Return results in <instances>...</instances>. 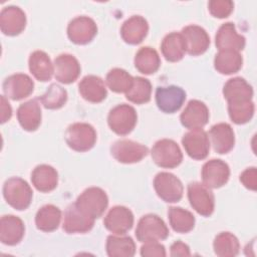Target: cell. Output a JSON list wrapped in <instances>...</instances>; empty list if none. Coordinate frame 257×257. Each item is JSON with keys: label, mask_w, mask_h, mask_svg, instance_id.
Masks as SVG:
<instances>
[{"label": "cell", "mask_w": 257, "mask_h": 257, "mask_svg": "<svg viewBox=\"0 0 257 257\" xmlns=\"http://www.w3.org/2000/svg\"><path fill=\"white\" fill-rule=\"evenodd\" d=\"M3 196L12 208L22 211L30 206L33 192L25 180L19 177H13L5 181L3 185Z\"/></svg>", "instance_id": "cell-1"}, {"label": "cell", "mask_w": 257, "mask_h": 257, "mask_svg": "<svg viewBox=\"0 0 257 257\" xmlns=\"http://www.w3.org/2000/svg\"><path fill=\"white\" fill-rule=\"evenodd\" d=\"M65 142L76 152H86L93 148L96 142V132L87 122H74L65 131Z\"/></svg>", "instance_id": "cell-2"}, {"label": "cell", "mask_w": 257, "mask_h": 257, "mask_svg": "<svg viewBox=\"0 0 257 257\" xmlns=\"http://www.w3.org/2000/svg\"><path fill=\"white\" fill-rule=\"evenodd\" d=\"M168 236L169 229L158 215L147 214L140 219L136 229V237L140 242H159Z\"/></svg>", "instance_id": "cell-3"}, {"label": "cell", "mask_w": 257, "mask_h": 257, "mask_svg": "<svg viewBox=\"0 0 257 257\" xmlns=\"http://www.w3.org/2000/svg\"><path fill=\"white\" fill-rule=\"evenodd\" d=\"M75 205L88 216L97 219L106 210L108 197L101 188L89 187L77 197Z\"/></svg>", "instance_id": "cell-4"}, {"label": "cell", "mask_w": 257, "mask_h": 257, "mask_svg": "<svg viewBox=\"0 0 257 257\" xmlns=\"http://www.w3.org/2000/svg\"><path fill=\"white\" fill-rule=\"evenodd\" d=\"M151 155L156 165L166 169L176 168L183 161V153L179 145L170 139H162L156 142Z\"/></svg>", "instance_id": "cell-5"}, {"label": "cell", "mask_w": 257, "mask_h": 257, "mask_svg": "<svg viewBox=\"0 0 257 257\" xmlns=\"http://www.w3.org/2000/svg\"><path fill=\"white\" fill-rule=\"evenodd\" d=\"M138 114L134 106L121 103L112 107L107 115V123L110 130L119 136L130 134L136 126Z\"/></svg>", "instance_id": "cell-6"}, {"label": "cell", "mask_w": 257, "mask_h": 257, "mask_svg": "<svg viewBox=\"0 0 257 257\" xmlns=\"http://www.w3.org/2000/svg\"><path fill=\"white\" fill-rule=\"evenodd\" d=\"M154 188L157 195L167 203L179 202L184 193L181 180L172 173L161 172L154 179Z\"/></svg>", "instance_id": "cell-7"}, {"label": "cell", "mask_w": 257, "mask_h": 257, "mask_svg": "<svg viewBox=\"0 0 257 257\" xmlns=\"http://www.w3.org/2000/svg\"><path fill=\"white\" fill-rule=\"evenodd\" d=\"M188 199L193 209L204 217L212 215L215 209V197L209 187L199 182L188 185Z\"/></svg>", "instance_id": "cell-8"}, {"label": "cell", "mask_w": 257, "mask_h": 257, "mask_svg": "<svg viewBox=\"0 0 257 257\" xmlns=\"http://www.w3.org/2000/svg\"><path fill=\"white\" fill-rule=\"evenodd\" d=\"M149 149L132 140H118L110 147L111 156L119 163L134 164L147 157Z\"/></svg>", "instance_id": "cell-9"}, {"label": "cell", "mask_w": 257, "mask_h": 257, "mask_svg": "<svg viewBox=\"0 0 257 257\" xmlns=\"http://www.w3.org/2000/svg\"><path fill=\"white\" fill-rule=\"evenodd\" d=\"M97 33V26L94 20L88 16H77L67 26V36L71 42L84 45L89 43Z\"/></svg>", "instance_id": "cell-10"}, {"label": "cell", "mask_w": 257, "mask_h": 257, "mask_svg": "<svg viewBox=\"0 0 257 257\" xmlns=\"http://www.w3.org/2000/svg\"><path fill=\"white\" fill-rule=\"evenodd\" d=\"M183 147L188 156L194 160H204L209 155L210 140L203 128H194L182 138Z\"/></svg>", "instance_id": "cell-11"}, {"label": "cell", "mask_w": 257, "mask_h": 257, "mask_svg": "<svg viewBox=\"0 0 257 257\" xmlns=\"http://www.w3.org/2000/svg\"><path fill=\"white\" fill-rule=\"evenodd\" d=\"M185 99L186 92L180 86H159L156 89V103L163 112H176L182 107Z\"/></svg>", "instance_id": "cell-12"}, {"label": "cell", "mask_w": 257, "mask_h": 257, "mask_svg": "<svg viewBox=\"0 0 257 257\" xmlns=\"http://www.w3.org/2000/svg\"><path fill=\"white\" fill-rule=\"evenodd\" d=\"M94 220L95 219L85 214L73 203L70 204L64 212L62 228L67 234H82L92 229Z\"/></svg>", "instance_id": "cell-13"}, {"label": "cell", "mask_w": 257, "mask_h": 257, "mask_svg": "<svg viewBox=\"0 0 257 257\" xmlns=\"http://www.w3.org/2000/svg\"><path fill=\"white\" fill-rule=\"evenodd\" d=\"M201 176L204 185L212 189H218L228 182L230 168L224 161L213 159L203 165Z\"/></svg>", "instance_id": "cell-14"}, {"label": "cell", "mask_w": 257, "mask_h": 257, "mask_svg": "<svg viewBox=\"0 0 257 257\" xmlns=\"http://www.w3.org/2000/svg\"><path fill=\"white\" fill-rule=\"evenodd\" d=\"M181 34L185 40L186 52L190 55H201L209 48L210 36L203 27L195 24L188 25L182 29Z\"/></svg>", "instance_id": "cell-15"}, {"label": "cell", "mask_w": 257, "mask_h": 257, "mask_svg": "<svg viewBox=\"0 0 257 257\" xmlns=\"http://www.w3.org/2000/svg\"><path fill=\"white\" fill-rule=\"evenodd\" d=\"M104 227L115 235H123L134 225V214L124 206H114L106 214L103 220Z\"/></svg>", "instance_id": "cell-16"}, {"label": "cell", "mask_w": 257, "mask_h": 257, "mask_svg": "<svg viewBox=\"0 0 257 257\" xmlns=\"http://www.w3.org/2000/svg\"><path fill=\"white\" fill-rule=\"evenodd\" d=\"M2 87L8 98L20 100L33 92L34 82L32 78L25 73H15L5 78Z\"/></svg>", "instance_id": "cell-17"}, {"label": "cell", "mask_w": 257, "mask_h": 257, "mask_svg": "<svg viewBox=\"0 0 257 257\" xmlns=\"http://www.w3.org/2000/svg\"><path fill=\"white\" fill-rule=\"evenodd\" d=\"M26 26V15L24 11L14 5L4 7L0 12V29L8 36L20 34Z\"/></svg>", "instance_id": "cell-18"}, {"label": "cell", "mask_w": 257, "mask_h": 257, "mask_svg": "<svg viewBox=\"0 0 257 257\" xmlns=\"http://www.w3.org/2000/svg\"><path fill=\"white\" fill-rule=\"evenodd\" d=\"M54 77L57 81L69 84L74 82L80 74V64L71 54L62 53L54 59Z\"/></svg>", "instance_id": "cell-19"}, {"label": "cell", "mask_w": 257, "mask_h": 257, "mask_svg": "<svg viewBox=\"0 0 257 257\" xmlns=\"http://www.w3.org/2000/svg\"><path fill=\"white\" fill-rule=\"evenodd\" d=\"M209 109L207 105L198 99H191L180 115L181 123L189 128H202L209 120Z\"/></svg>", "instance_id": "cell-20"}, {"label": "cell", "mask_w": 257, "mask_h": 257, "mask_svg": "<svg viewBox=\"0 0 257 257\" xmlns=\"http://www.w3.org/2000/svg\"><path fill=\"white\" fill-rule=\"evenodd\" d=\"M215 44L219 50H233L239 52L244 49L246 39L236 31L234 23L226 22L219 27L215 36Z\"/></svg>", "instance_id": "cell-21"}, {"label": "cell", "mask_w": 257, "mask_h": 257, "mask_svg": "<svg viewBox=\"0 0 257 257\" xmlns=\"http://www.w3.org/2000/svg\"><path fill=\"white\" fill-rule=\"evenodd\" d=\"M25 232L23 221L14 215H4L0 220V240L3 244L14 246L18 244Z\"/></svg>", "instance_id": "cell-22"}, {"label": "cell", "mask_w": 257, "mask_h": 257, "mask_svg": "<svg viewBox=\"0 0 257 257\" xmlns=\"http://www.w3.org/2000/svg\"><path fill=\"white\" fill-rule=\"evenodd\" d=\"M149 32V23L141 15H134L126 19L120 28V35L124 42L136 45L141 43Z\"/></svg>", "instance_id": "cell-23"}, {"label": "cell", "mask_w": 257, "mask_h": 257, "mask_svg": "<svg viewBox=\"0 0 257 257\" xmlns=\"http://www.w3.org/2000/svg\"><path fill=\"white\" fill-rule=\"evenodd\" d=\"M213 149L218 154L229 153L235 145V135L232 126L227 122L214 124L209 132Z\"/></svg>", "instance_id": "cell-24"}, {"label": "cell", "mask_w": 257, "mask_h": 257, "mask_svg": "<svg viewBox=\"0 0 257 257\" xmlns=\"http://www.w3.org/2000/svg\"><path fill=\"white\" fill-rule=\"evenodd\" d=\"M80 95L87 101L97 103L105 99L107 90L104 81L96 75H85L78 83Z\"/></svg>", "instance_id": "cell-25"}, {"label": "cell", "mask_w": 257, "mask_h": 257, "mask_svg": "<svg viewBox=\"0 0 257 257\" xmlns=\"http://www.w3.org/2000/svg\"><path fill=\"white\" fill-rule=\"evenodd\" d=\"M17 119L23 130L36 131L41 123V108L37 99H30L21 103L17 109Z\"/></svg>", "instance_id": "cell-26"}, {"label": "cell", "mask_w": 257, "mask_h": 257, "mask_svg": "<svg viewBox=\"0 0 257 257\" xmlns=\"http://www.w3.org/2000/svg\"><path fill=\"white\" fill-rule=\"evenodd\" d=\"M223 95L228 103L248 101L252 100L253 88L243 77H233L224 84Z\"/></svg>", "instance_id": "cell-27"}, {"label": "cell", "mask_w": 257, "mask_h": 257, "mask_svg": "<svg viewBox=\"0 0 257 257\" xmlns=\"http://www.w3.org/2000/svg\"><path fill=\"white\" fill-rule=\"evenodd\" d=\"M31 182L39 192L48 193L56 188L58 183V174L56 170L49 165H38L31 173Z\"/></svg>", "instance_id": "cell-28"}, {"label": "cell", "mask_w": 257, "mask_h": 257, "mask_svg": "<svg viewBox=\"0 0 257 257\" xmlns=\"http://www.w3.org/2000/svg\"><path fill=\"white\" fill-rule=\"evenodd\" d=\"M28 66L32 75L42 82L50 80L54 73V65L50 57L42 50H35L30 54Z\"/></svg>", "instance_id": "cell-29"}, {"label": "cell", "mask_w": 257, "mask_h": 257, "mask_svg": "<svg viewBox=\"0 0 257 257\" xmlns=\"http://www.w3.org/2000/svg\"><path fill=\"white\" fill-rule=\"evenodd\" d=\"M161 50L170 62L180 61L186 53V44L181 32H171L167 34L161 44Z\"/></svg>", "instance_id": "cell-30"}, {"label": "cell", "mask_w": 257, "mask_h": 257, "mask_svg": "<svg viewBox=\"0 0 257 257\" xmlns=\"http://www.w3.org/2000/svg\"><path fill=\"white\" fill-rule=\"evenodd\" d=\"M243 64V57L238 51L219 50L214 58L215 69L221 74H233L238 72Z\"/></svg>", "instance_id": "cell-31"}, {"label": "cell", "mask_w": 257, "mask_h": 257, "mask_svg": "<svg viewBox=\"0 0 257 257\" xmlns=\"http://www.w3.org/2000/svg\"><path fill=\"white\" fill-rule=\"evenodd\" d=\"M61 211L58 207L48 204L42 206L36 213L35 225L38 230L43 232H52L60 224Z\"/></svg>", "instance_id": "cell-32"}, {"label": "cell", "mask_w": 257, "mask_h": 257, "mask_svg": "<svg viewBox=\"0 0 257 257\" xmlns=\"http://www.w3.org/2000/svg\"><path fill=\"white\" fill-rule=\"evenodd\" d=\"M161 65V58L156 49L144 46L138 50L135 56V66L143 74L155 73Z\"/></svg>", "instance_id": "cell-33"}, {"label": "cell", "mask_w": 257, "mask_h": 257, "mask_svg": "<svg viewBox=\"0 0 257 257\" xmlns=\"http://www.w3.org/2000/svg\"><path fill=\"white\" fill-rule=\"evenodd\" d=\"M105 248L109 257H132L136 253V244L130 236L109 235Z\"/></svg>", "instance_id": "cell-34"}, {"label": "cell", "mask_w": 257, "mask_h": 257, "mask_svg": "<svg viewBox=\"0 0 257 257\" xmlns=\"http://www.w3.org/2000/svg\"><path fill=\"white\" fill-rule=\"evenodd\" d=\"M168 217L171 227L177 233H188L195 226V216L181 207H170Z\"/></svg>", "instance_id": "cell-35"}, {"label": "cell", "mask_w": 257, "mask_h": 257, "mask_svg": "<svg viewBox=\"0 0 257 257\" xmlns=\"http://www.w3.org/2000/svg\"><path fill=\"white\" fill-rule=\"evenodd\" d=\"M213 247L215 254L220 257H234L240 250L237 237L230 232L219 233L214 239Z\"/></svg>", "instance_id": "cell-36"}, {"label": "cell", "mask_w": 257, "mask_h": 257, "mask_svg": "<svg viewBox=\"0 0 257 257\" xmlns=\"http://www.w3.org/2000/svg\"><path fill=\"white\" fill-rule=\"evenodd\" d=\"M105 82L110 90L113 92H126L133 85L134 77L122 68L110 69L105 77Z\"/></svg>", "instance_id": "cell-37"}, {"label": "cell", "mask_w": 257, "mask_h": 257, "mask_svg": "<svg viewBox=\"0 0 257 257\" xmlns=\"http://www.w3.org/2000/svg\"><path fill=\"white\" fill-rule=\"evenodd\" d=\"M152 95V84L149 79L137 76L134 77L132 87L125 92V97L130 101L143 104L149 102Z\"/></svg>", "instance_id": "cell-38"}, {"label": "cell", "mask_w": 257, "mask_h": 257, "mask_svg": "<svg viewBox=\"0 0 257 257\" xmlns=\"http://www.w3.org/2000/svg\"><path fill=\"white\" fill-rule=\"evenodd\" d=\"M39 100L47 109H58L66 103L67 91L59 84L51 83Z\"/></svg>", "instance_id": "cell-39"}, {"label": "cell", "mask_w": 257, "mask_h": 257, "mask_svg": "<svg viewBox=\"0 0 257 257\" xmlns=\"http://www.w3.org/2000/svg\"><path fill=\"white\" fill-rule=\"evenodd\" d=\"M255 105L252 100L228 103V112L231 120L237 124H244L254 115Z\"/></svg>", "instance_id": "cell-40"}, {"label": "cell", "mask_w": 257, "mask_h": 257, "mask_svg": "<svg viewBox=\"0 0 257 257\" xmlns=\"http://www.w3.org/2000/svg\"><path fill=\"white\" fill-rule=\"evenodd\" d=\"M210 13L216 18L228 17L234 8V3L231 0H211L208 3Z\"/></svg>", "instance_id": "cell-41"}, {"label": "cell", "mask_w": 257, "mask_h": 257, "mask_svg": "<svg viewBox=\"0 0 257 257\" xmlns=\"http://www.w3.org/2000/svg\"><path fill=\"white\" fill-rule=\"evenodd\" d=\"M141 255L144 257H164L166 256V249L159 242H146L141 247Z\"/></svg>", "instance_id": "cell-42"}, {"label": "cell", "mask_w": 257, "mask_h": 257, "mask_svg": "<svg viewBox=\"0 0 257 257\" xmlns=\"http://www.w3.org/2000/svg\"><path fill=\"white\" fill-rule=\"evenodd\" d=\"M240 182L249 190L255 191L257 188V171L255 167L247 168L240 175Z\"/></svg>", "instance_id": "cell-43"}, {"label": "cell", "mask_w": 257, "mask_h": 257, "mask_svg": "<svg viewBox=\"0 0 257 257\" xmlns=\"http://www.w3.org/2000/svg\"><path fill=\"white\" fill-rule=\"evenodd\" d=\"M171 251V256L177 257V256H190V248L187 244L181 242V241H176L171 245L170 248Z\"/></svg>", "instance_id": "cell-44"}, {"label": "cell", "mask_w": 257, "mask_h": 257, "mask_svg": "<svg viewBox=\"0 0 257 257\" xmlns=\"http://www.w3.org/2000/svg\"><path fill=\"white\" fill-rule=\"evenodd\" d=\"M0 110H1V114H0V118H1V123L6 122L7 120H9L12 116V108L10 103L8 102V100L6 99V97L4 95H1V105H0Z\"/></svg>", "instance_id": "cell-45"}]
</instances>
